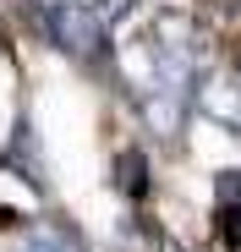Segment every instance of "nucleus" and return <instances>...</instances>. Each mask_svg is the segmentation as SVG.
<instances>
[{"label":"nucleus","mask_w":241,"mask_h":252,"mask_svg":"<svg viewBox=\"0 0 241 252\" xmlns=\"http://www.w3.org/2000/svg\"><path fill=\"white\" fill-rule=\"evenodd\" d=\"M214 230H219V247L241 252V170H219L214 181Z\"/></svg>","instance_id":"2"},{"label":"nucleus","mask_w":241,"mask_h":252,"mask_svg":"<svg viewBox=\"0 0 241 252\" xmlns=\"http://www.w3.org/2000/svg\"><path fill=\"white\" fill-rule=\"evenodd\" d=\"M236 88H241V55H236Z\"/></svg>","instance_id":"7"},{"label":"nucleus","mask_w":241,"mask_h":252,"mask_svg":"<svg viewBox=\"0 0 241 252\" xmlns=\"http://www.w3.org/2000/svg\"><path fill=\"white\" fill-rule=\"evenodd\" d=\"M38 22H44L50 44L71 61H104L110 50V22L88 0H50V6H38Z\"/></svg>","instance_id":"1"},{"label":"nucleus","mask_w":241,"mask_h":252,"mask_svg":"<svg viewBox=\"0 0 241 252\" xmlns=\"http://www.w3.org/2000/svg\"><path fill=\"white\" fill-rule=\"evenodd\" d=\"M120 11H132V0H104V6H99V17L110 22V17H120Z\"/></svg>","instance_id":"6"},{"label":"nucleus","mask_w":241,"mask_h":252,"mask_svg":"<svg viewBox=\"0 0 241 252\" xmlns=\"http://www.w3.org/2000/svg\"><path fill=\"white\" fill-rule=\"evenodd\" d=\"M6 164H11V170H22L28 187H44V159H38V137H33V126H28V121H17L11 148H6Z\"/></svg>","instance_id":"4"},{"label":"nucleus","mask_w":241,"mask_h":252,"mask_svg":"<svg viewBox=\"0 0 241 252\" xmlns=\"http://www.w3.org/2000/svg\"><path fill=\"white\" fill-rule=\"evenodd\" d=\"M17 252H83V236L60 220H33L17 241Z\"/></svg>","instance_id":"3"},{"label":"nucleus","mask_w":241,"mask_h":252,"mask_svg":"<svg viewBox=\"0 0 241 252\" xmlns=\"http://www.w3.org/2000/svg\"><path fill=\"white\" fill-rule=\"evenodd\" d=\"M115 187L126 192V197H148V159L137 148H126V154L115 159Z\"/></svg>","instance_id":"5"}]
</instances>
